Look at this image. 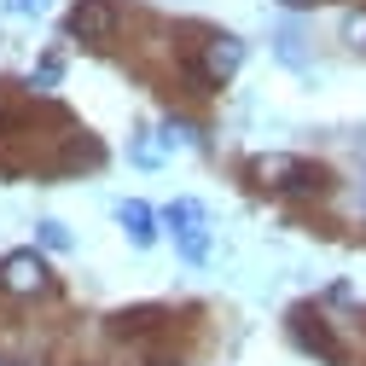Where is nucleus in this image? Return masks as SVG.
<instances>
[{
	"label": "nucleus",
	"mask_w": 366,
	"mask_h": 366,
	"mask_svg": "<svg viewBox=\"0 0 366 366\" xmlns=\"http://www.w3.org/2000/svg\"><path fill=\"white\" fill-rule=\"evenodd\" d=\"M250 180H256V187H273V192H326L332 187V174L302 163V157H256Z\"/></svg>",
	"instance_id": "1"
},
{
	"label": "nucleus",
	"mask_w": 366,
	"mask_h": 366,
	"mask_svg": "<svg viewBox=\"0 0 366 366\" xmlns=\"http://www.w3.org/2000/svg\"><path fill=\"white\" fill-rule=\"evenodd\" d=\"M117 0H76V6H70V18H64V29L76 35V41H94V47H99V41H111V29H117Z\"/></svg>",
	"instance_id": "6"
},
{
	"label": "nucleus",
	"mask_w": 366,
	"mask_h": 366,
	"mask_svg": "<svg viewBox=\"0 0 366 366\" xmlns=\"http://www.w3.org/2000/svg\"><path fill=\"white\" fill-rule=\"evenodd\" d=\"M239 64H244V41H239V35H209V41H204V59L192 64V81H198V94L221 87V81L233 76Z\"/></svg>",
	"instance_id": "2"
},
{
	"label": "nucleus",
	"mask_w": 366,
	"mask_h": 366,
	"mask_svg": "<svg viewBox=\"0 0 366 366\" xmlns=\"http://www.w3.org/2000/svg\"><path fill=\"white\" fill-rule=\"evenodd\" d=\"M53 280H47V262H41L35 250H12L6 262H0V291L6 297H41Z\"/></svg>",
	"instance_id": "4"
},
{
	"label": "nucleus",
	"mask_w": 366,
	"mask_h": 366,
	"mask_svg": "<svg viewBox=\"0 0 366 366\" xmlns=\"http://www.w3.org/2000/svg\"><path fill=\"white\" fill-rule=\"evenodd\" d=\"M291 337H297V349L320 355L326 366H343V343L332 337V326H326V314H320V308H297L291 314Z\"/></svg>",
	"instance_id": "3"
},
{
	"label": "nucleus",
	"mask_w": 366,
	"mask_h": 366,
	"mask_svg": "<svg viewBox=\"0 0 366 366\" xmlns=\"http://www.w3.org/2000/svg\"><path fill=\"white\" fill-rule=\"evenodd\" d=\"M41 244H47V250H64V244H70V233H64L59 221H41Z\"/></svg>",
	"instance_id": "8"
},
{
	"label": "nucleus",
	"mask_w": 366,
	"mask_h": 366,
	"mask_svg": "<svg viewBox=\"0 0 366 366\" xmlns=\"http://www.w3.org/2000/svg\"><path fill=\"white\" fill-rule=\"evenodd\" d=\"M285 6H302V0H285Z\"/></svg>",
	"instance_id": "10"
},
{
	"label": "nucleus",
	"mask_w": 366,
	"mask_h": 366,
	"mask_svg": "<svg viewBox=\"0 0 366 366\" xmlns=\"http://www.w3.org/2000/svg\"><path fill=\"white\" fill-rule=\"evenodd\" d=\"M0 366H12V360H0Z\"/></svg>",
	"instance_id": "11"
},
{
	"label": "nucleus",
	"mask_w": 366,
	"mask_h": 366,
	"mask_svg": "<svg viewBox=\"0 0 366 366\" xmlns=\"http://www.w3.org/2000/svg\"><path fill=\"white\" fill-rule=\"evenodd\" d=\"M163 221H169V233L180 239V256H187V262H204V256H209V233H204V209H198L192 198H180V204H169V209H163Z\"/></svg>",
	"instance_id": "5"
},
{
	"label": "nucleus",
	"mask_w": 366,
	"mask_h": 366,
	"mask_svg": "<svg viewBox=\"0 0 366 366\" xmlns=\"http://www.w3.org/2000/svg\"><path fill=\"white\" fill-rule=\"evenodd\" d=\"M157 366H169V360H157Z\"/></svg>",
	"instance_id": "12"
},
{
	"label": "nucleus",
	"mask_w": 366,
	"mask_h": 366,
	"mask_svg": "<svg viewBox=\"0 0 366 366\" xmlns=\"http://www.w3.org/2000/svg\"><path fill=\"white\" fill-rule=\"evenodd\" d=\"M18 6H24V12H29V6H41V0H18Z\"/></svg>",
	"instance_id": "9"
},
{
	"label": "nucleus",
	"mask_w": 366,
	"mask_h": 366,
	"mask_svg": "<svg viewBox=\"0 0 366 366\" xmlns=\"http://www.w3.org/2000/svg\"><path fill=\"white\" fill-rule=\"evenodd\" d=\"M117 221H122V233H128L134 244H152V239H157V215H152L140 198H128V204L117 209Z\"/></svg>",
	"instance_id": "7"
}]
</instances>
